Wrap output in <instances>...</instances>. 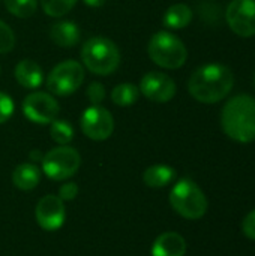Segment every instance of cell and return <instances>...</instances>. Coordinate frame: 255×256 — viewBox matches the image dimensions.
Returning <instances> with one entry per match:
<instances>
[{
    "instance_id": "1",
    "label": "cell",
    "mask_w": 255,
    "mask_h": 256,
    "mask_svg": "<svg viewBox=\"0 0 255 256\" xmlns=\"http://www.w3.org/2000/svg\"><path fill=\"white\" fill-rule=\"evenodd\" d=\"M234 84L233 70L219 63L200 66L188 81L191 96L201 104H216L231 92Z\"/></svg>"
},
{
    "instance_id": "2",
    "label": "cell",
    "mask_w": 255,
    "mask_h": 256,
    "mask_svg": "<svg viewBox=\"0 0 255 256\" xmlns=\"http://www.w3.org/2000/svg\"><path fill=\"white\" fill-rule=\"evenodd\" d=\"M224 134L233 141L248 144L255 141V99L249 94L231 98L221 111Z\"/></svg>"
},
{
    "instance_id": "3",
    "label": "cell",
    "mask_w": 255,
    "mask_h": 256,
    "mask_svg": "<svg viewBox=\"0 0 255 256\" xmlns=\"http://www.w3.org/2000/svg\"><path fill=\"white\" fill-rule=\"evenodd\" d=\"M120 58L119 46L105 36H92L81 48L83 64L95 75H111L117 70Z\"/></svg>"
},
{
    "instance_id": "4",
    "label": "cell",
    "mask_w": 255,
    "mask_h": 256,
    "mask_svg": "<svg viewBox=\"0 0 255 256\" xmlns=\"http://www.w3.org/2000/svg\"><path fill=\"white\" fill-rule=\"evenodd\" d=\"M170 204L177 214L189 220L201 219L209 207L204 192L191 178H182L173 186Z\"/></svg>"
},
{
    "instance_id": "5",
    "label": "cell",
    "mask_w": 255,
    "mask_h": 256,
    "mask_svg": "<svg viewBox=\"0 0 255 256\" xmlns=\"http://www.w3.org/2000/svg\"><path fill=\"white\" fill-rule=\"evenodd\" d=\"M147 54L150 60L164 69H179L188 58V50L185 44L170 32H156L147 45Z\"/></svg>"
},
{
    "instance_id": "6",
    "label": "cell",
    "mask_w": 255,
    "mask_h": 256,
    "mask_svg": "<svg viewBox=\"0 0 255 256\" xmlns=\"http://www.w3.org/2000/svg\"><path fill=\"white\" fill-rule=\"evenodd\" d=\"M42 171L44 174L54 180H68L77 174L81 165L80 153L69 146H59L42 156Z\"/></svg>"
},
{
    "instance_id": "7",
    "label": "cell",
    "mask_w": 255,
    "mask_h": 256,
    "mask_svg": "<svg viewBox=\"0 0 255 256\" xmlns=\"http://www.w3.org/2000/svg\"><path fill=\"white\" fill-rule=\"evenodd\" d=\"M84 81V68L75 60H65L53 68L47 78V88L51 94L66 98L75 93Z\"/></svg>"
},
{
    "instance_id": "8",
    "label": "cell",
    "mask_w": 255,
    "mask_h": 256,
    "mask_svg": "<svg viewBox=\"0 0 255 256\" xmlns=\"http://www.w3.org/2000/svg\"><path fill=\"white\" fill-rule=\"evenodd\" d=\"M23 114L36 124H50L59 116L60 106L51 93L33 92L23 100Z\"/></svg>"
},
{
    "instance_id": "9",
    "label": "cell",
    "mask_w": 255,
    "mask_h": 256,
    "mask_svg": "<svg viewBox=\"0 0 255 256\" xmlns=\"http://www.w3.org/2000/svg\"><path fill=\"white\" fill-rule=\"evenodd\" d=\"M80 124L83 134L92 141H105L114 130L113 114L101 105H90L86 108L81 114Z\"/></svg>"
},
{
    "instance_id": "10",
    "label": "cell",
    "mask_w": 255,
    "mask_h": 256,
    "mask_svg": "<svg viewBox=\"0 0 255 256\" xmlns=\"http://www.w3.org/2000/svg\"><path fill=\"white\" fill-rule=\"evenodd\" d=\"M230 28L240 38L255 34V0H231L227 14Z\"/></svg>"
},
{
    "instance_id": "11",
    "label": "cell",
    "mask_w": 255,
    "mask_h": 256,
    "mask_svg": "<svg viewBox=\"0 0 255 256\" xmlns=\"http://www.w3.org/2000/svg\"><path fill=\"white\" fill-rule=\"evenodd\" d=\"M140 93L152 102L164 104L176 96L177 87L174 80L164 72H147L140 81Z\"/></svg>"
},
{
    "instance_id": "12",
    "label": "cell",
    "mask_w": 255,
    "mask_h": 256,
    "mask_svg": "<svg viewBox=\"0 0 255 256\" xmlns=\"http://www.w3.org/2000/svg\"><path fill=\"white\" fill-rule=\"evenodd\" d=\"M35 218L45 231H57L65 224V204L56 195H45L36 206Z\"/></svg>"
},
{
    "instance_id": "13",
    "label": "cell",
    "mask_w": 255,
    "mask_h": 256,
    "mask_svg": "<svg viewBox=\"0 0 255 256\" xmlns=\"http://www.w3.org/2000/svg\"><path fill=\"white\" fill-rule=\"evenodd\" d=\"M14 75H15L17 82L21 87L29 88V90H35V88L41 87V84L44 81L42 68L32 58L20 60L15 66Z\"/></svg>"
},
{
    "instance_id": "14",
    "label": "cell",
    "mask_w": 255,
    "mask_h": 256,
    "mask_svg": "<svg viewBox=\"0 0 255 256\" xmlns=\"http://www.w3.org/2000/svg\"><path fill=\"white\" fill-rule=\"evenodd\" d=\"M80 38H81V32L74 21L62 20L53 22V26L50 27V39L57 46L62 48L75 46L80 42Z\"/></svg>"
},
{
    "instance_id": "15",
    "label": "cell",
    "mask_w": 255,
    "mask_h": 256,
    "mask_svg": "<svg viewBox=\"0 0 255 256\" xmlns=\"http://www.w3.org/2000/svg\"><path fill=\"white\" fill-rule=\"evenodd\" d=\"M186 242L177 232L161 234L152 246V256H185Z\"/></svg>"
},
{
    "instance_id": "16",
    "label": "cell",
    "mask_w": 255,
    "mask_h": 256,
    "mask_svg": "<svg viewBox=\"0 0 255 256\" xmlns=\"http://www.w3.org/2000/svg\"><path fill=\"white\" fill-rule=\"evenodd\" d=\"M41 182V171L33 164H21L12 172V183L20 190H32Z\"/></svg>"
},
{
    "instance_id": "17",
    "label": "cell",
    "mask_w": 255,
    "mask_h": 256,
    "mask_svg": "<svg viewBox=\"0 0 255 256\" xmlns=\"http://www.w3.org/2000/svg\"><path fill=\"white\" fill-rule=\"evenodd\" d=\"M176 177V171L168 165H152L143 172V182L152 189L165 188Z\"/></svg>"
},
{
    "instance_id": "18",
    "label": "cell",
    "mask_w": 255,
    "mask_h": 256,
    "mask_svg": "<svg viewBox=\"0 0 255 256\" xmlns=\"http://www.w3.org/2000/svg\"><path fill=\"white\" fill-rule=\"evenodd\" d=\"M191 20H192L191 8L185 3H176L165 10L162 22L167 28L179 30V28H185L191 22Z\"/></svg>"
},
{
    "instance_id": "19",
    "label": "cell",
    "mask_w": 255,
    "mask_h": 256,
    "mask_svg": "<svg viewBox=\"0 0 255 256\" xmlns=\"http://www.w3.org/2000/svg\"><path fill=\"white\" fill-rule=\"evenodd\" d=\"M140 98V88L132 82H122L117 84L111 90V100L117 106H131Z\"/></svg>"
},
{
    "instance_id": "20",
    "label": "cell",
    "mask_w": 255,
    "mask_h": 256,
    "mask_svg": "<svg viewBox=\"0 0 255 256\" xmlns=\"http://www.w3.org/2000/svg\"><path fill=\"white\" fill-rule=\"evenodd\" d=\"M74 135L75 132L69 122L56 118L54 122L50 123V136L59 146H68L74 140Z\"/></svg>"
},
{
    "instance_id": "21",
    "label": "cell",
    "mask_w": 255,
    "mask_h": 256,
    "mask_svg": "<svg viewBox=\"0 0 255 256\" xmlns=\"http://www.w3.org/2000/svg\"><path fill=\"white\" fill-rule=\"evenodd\" d=\"M9 14L17 18H30L38 8V0H3Z\"/></svg>"
},
{
    "instance_id": "22",
    "label": "cell",
    "mask_w": 255,
    "mask_h": 256,
    "mask_svg": "<svg viewBox=\"0 0 255 256\" xmlns=\"http://www.w3.org/2000/svg\"><path fill=\"white\" fill-rule=\"evenodd\" d=\"M78 0H41L42 10L45 15L53 18H60L71 12Z\"/></svg>"
},
{
    "instance_id": "23",
    "label": "cell",
    "mask_w": 255,
    "mask_h": 256,
    "mask_svg": "<svg viewBox=\"0 0 255 256\" xmlns=\"http://www.w3.org/2000/svg\"><path fill=\"white\" fill-rule=\"evenodd\" d=\"M15 46V33L14 30L0 20V54L12 51Z\"/></svg>"
},
{
    "instance_id": "24",
    "label": "cell",
    "mask_w": 255,
    "mask_h": 256,
    "mask_svg": "<svg viewBox=\"0 0 255 256\" xmlns=\"http://www.w3.org/2000/svg\"><path fill=\"white\" fill-rule=\"evenodd\" d=\"M15 110V104L12 100V98L8 93L0 92V124L8 122Z\"/></svg>"
},
{
    "instance_id": "25",
    "label": "cell",
    "mask_w": 255,
    "mask_h": 256,
    "mask_svg": "<svg viewBox=\"0 0 255 256\" xmlns=\"http://www.w3.org/2000/svg\"><path fill=\"white\" fill-rule=\"evenodd\" d=\"M87 98L92 102V105H99L104 99H105V87L102 86V82L93 81L87 86Z\"/></svg>"
},
{
    "instance_id": "26",
    "label": "cell",
    "mask_w": 255,
    "mask_h": 256,
    "mask_svg": "<svg viewBox=\"0 0 255 256\" xmlns=\"http://www.w3.org/2000/svg\"><path fill=\"white\" fill-rule=\"evenodd\" d=\"M242 231H243L245 237H248L249 240H254L255 242V208L243 218Z\"/></svg>"
},
{
    "instance_id": "27",
    "label": "cell",
    "mask_w": 255,
    "mask_h": 256,
    "mask_svg": "<svg viewBox=\"0 0 255 256\" xmlns=\"http://www.w3.org/2000/svg\"><path fill=\"white\" fill-rule=\"evenodd\" d=\"M78 195V186L75 183H66L59 189V198L62 201H72Z\"/></svg>"
},
{
    "instance_id": "28",
    "label": "cell",
    "mask_w": 255,
    "mask_h": 256,
    "mask_svg": "<svg viewBox=\"0 0 255 256\" xmlns=\"http://www.w3.org/2000/svg\"><path fill=\"white\" fill-rule=\"evenodd\" d=\"M105 2L107 0H83V3L90 6V8H101V6L105 4Z\"/></svg>"
}]
</instances>
